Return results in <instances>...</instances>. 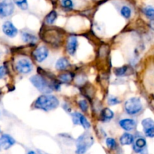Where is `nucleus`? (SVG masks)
Returning a JSON list of instances; mask_svg holds the SVG:
<instances>
[{"mask_svg": "<svg viewBox=\"0 0 154 154\" xmlns=\"http://www.w3.org/2000/svg\"><path fill=\"white\" fill-rule=\"evenodd\" d=\"M59 105V100L54 95H41L35 102V108L45 111H50L57 108Z\"/></svg>", "mask_w": 154, "mask_h": 154, "instance_id": "nucleus-1", "label": "nucleus"}, {"mask_svg": "<svg viewBox=\"0 0 154 154\" xmlns=\"http://www.w3.org/2000/svg\"><path fill=\"white\" fill-rule=\"evenodd\" d=\"M93 137L89 133H84L80 136L76 143V154L86 153L89 148L93 144Z\"/></svg>", "mask_w": 154, "mask_h": 154, "instance_id": "nucleus-2", "label": "nucleus"}, {"mask_svg": "<svg viewBox=\"0 0 154 154\" xmlns=\"http://www.w3.org/2000/svg\"><path fill=\"white\" fill-rule=\"evenodd\" d=\"M30 82L38 90L43 92V93H50L54 90L53 85H51L42 75H32L30 78Z\"/></svg>", "mask_w": 154, "mask_h": 154, "instance_id": "nucleus-3", "label": "nucleus"}, {"mask_svg": "<svg viewBox=\"0 0 154 154\" xmlns=\"http://www.w3.org/2000/svg\"><path fill=\"white\" fill-rule=\"evenodd\" d=\"M125 110L130 115H135L142 110V104L139 98H132L125 103Z\"/></svg>", "mask_w": 154, "mask_h": 154, "instance_id": "nucleus-4", "label": "nucleus"}, {"mask_svg": "<svg viewBox=\"0 0 154 154\" xmlns=\"http://www.w3.org/2000/svg\"><path fill=\"white\" fill-rule=\"evenodd\" d=\"M14 5L11 0H4L0 2V18H7L13 14Z\"/></svg>", "mask_w": 154, "mask_h": 154, "instance_id": "nucleus-5", "label": "nucleus"}, {"mask_svg": "<svg viewBox=\"0 0 154 154\" xmlns=\"http://www.w3.org/2000/svg\"><path fill=\"white\" fill-rule=\"evenodd\" d=\"M16 69L20 73H29L32 70V63L29 59L22 58L16 63Z\"/></svg>", "mask_w": 154, "mask_h": 154, "instance_id": "nucleus-6", "label": "nucleus"}, {"mask_svg": "<svg viewBox=\"0 0 154 154\" xmlns=\"http://www.w3.org/2000/svg\"><path fill=\"white\" fill-rule=\"evenodd\" d=\"M2 31L5 33V35L10 38L15 37L18 33L17 29L15 27V26L11 21H5L2 24Z\"/></svg>", "mask_w": 154, "mask_h": 154, "instance_id": "nucleus-7", "label": "nucleus"}, {"mask_svg": "<svg viewBox=\"0 0 154 154\" xmlns=\"http://www.w3.org/2000/svg\"><path fill=\"white\" fill-rule=\"evenodd\" d=\"M33 57L36 61L43 62L48 57V50L46 47L40 46L36 48L33 52Z\"/></svg>", "mask_w": 154, "mask_h": 154, "instance_id": "nucleus-8", "label": "nucleus"}, {"mask_svg": "<svg viewBox=\"0 0 154 154\" xmlns=\"http://www.w3.org/2000/svg\"><path fill=\"white\" fill-rule=\"evenodd\" d=\"M0 140H1L2 147L4 149H8L15 143L14 139L8 134H2L1 138H0Z\"/></svg>", "mask_w": 154, "mask_h": 154, "instance_id": "nucleus-9", "label": "nucleus"}, {"mask_svg": "<svg viewBox=\"0 0 154 154\" xmlns=\"http://www.w3.org/2000/svg\"><path fill=\"white\" fill-rule=\"evenodd\" d=\"M78 39L75 36H72L69 38L67 41V51L71 55H74L76 52L77 48H78Z\"/></svg>", "mask_w": 154, "mask_h": 154, "instance_id": "nucleus-10", "label": "nucleus"}, {"mask_svg": "<svg viewBox=\"0 0 154 154\" xmlns=\"http://www.w3.org/2000/svg\"><path fill=\"white\" fill-rule=\"evenodd\" d=\"M120 127L126 131H131L133 130L136 126V122L132 119H123L119 122Z\"/></svg>", "mask_w": 154, "mask_h": 154, "instance_id": "nucleus-11", "label": "nucleus"}, {"mask_svg": "<svg viewBox=\"0 0 154 154\" xmlns=\"http://www.w3.org/2000/svg\"><path fill=\"white\" fill-rule=\"evenodd\" d=\"M146 145H147V142L145 139L140 137L135 140V144L133 145V149L136 152H142L143 149L145 147Z\"/></svg>", "mask_w": 154, "mask_h": 154, "instance_id": "nucleus-12", "label": "nucleus"}, {"mask_svg": "<svg viewBox=\"0 0 154 154\" xmlns=\"http://www.w3.org/2000/svg\"><path fill=\"white\" fill-rule=\"evenodd\" d=\"M120 141L122 145H130L134 142V136L129 133H124L120 137Z\"/></svg>", "mask_w": 154, "mask_h": 154, "instance_id": "nucleus-13", "label": "nucleus"}, {"mask_svg": "<svg viewBox=\"0 0 154 154\" xmlns=\"http://www.w3.org/2000/svg\"><path fill=\"white\" fill-rule=\"evenodd\" d=\"M114 114L111 110L109 108H105L101 113V117H102V120L104 122H108L111 119H113Z\"/></svg>", "mask_w": 154, "mask_h": 154, "instance_id": "nucleus-14", "label": "nucleus"}, {"mask_svg": "<svg viewBox=\"0 0 154 154\" xmlns=\"http://www.w3.org/2000/svg\"><path fill=\"white\" fill-rule=\"evenodd\" d=\"M69 60L66 58H60L57 61V63H56V68L58 70H63V69H66V68L69 66Z\"/></svg>", "mask_w": 154, "mask_h": 154, "instance_id": "nucleus-15", "label": "nucleus"}, {"mask_svg": "<svg viewBox=\"0 0 154 154\" xmlns=\"http://www.w3.org/2000/svg\"><path fill=\"white\" fill-rule=\"evenodd\" d=\"M22 39L24 42L29 43H35L37 42V37L35 35L25 32L22 33Z\"/></svg>", "mask_w": 154, "mask_h": 154, "instance_id": "nucleus-16", "label": "nucleus"}, {"mask_svg": "<svg viewBox=\"0 0 154 154\" xmlns=\"http://www.w3.org/2000/svg\"><path fill=\"white\" fill-rule=\"evenodd\" d=\"M74 78V74L72 72H66V73L60 74L59 75V79L64 83H69L72 81Z\"/></svg>", "mask_w": 154, "mask_h": 154, "instance_id": "nucleus-17", "label": "nucleus"}, {"mask_svg": "<svg viewBox=\"0 0 154 154\" xmlns=\"http://www.w3.org/2000/svg\"><path fill=\"white\" fill-rule=\"evenodd\" d=\"M57 18V14L55 11H52L50 12L45 18V21L48 24H53Z\"/></svg>", "mask_w": 154, "mask_h": 154, "instance_id": "nucleus-18", "label": "nucleus"}, {"mask_svg": "<svg viewBox=\"0 0 154 154\" xmlns=\"http://www.w3.org/2000/svg\"><path fill=\"white\" fill-rule=\"evenodd\" d=\"M141 125H142L144 130L153 128H154V120L150 118H147V119H143L142 122H141Z\"/></svg>", "mask_w": 154, "mask_h": 154, "instance_id": "nucleus-19", "label": "nucleus"}, {"mask_svg": "<svg viewBox=\"0 0 154 154\" xmlns=\"http://www.w3.org/2000/svg\"><path fill=\"white\" fill-rule=\"evenodd\" d=\"M143 12L147 18H154V7L147 6L143 9Z\"/></svg>", "mask_w": 154, "mask_h": 154, "instance_id": "nucleus-20", "label": "nucleus"}, {"mask_svg": "<svg viewBox=\"0 0 154 154\" xmlns=\"http://www.w3.org/2000/svg\"><path fill=\"white\" fill-rule=\"evenodd\" d=\"M13 1L18 7H20L23 10H26L28 8L27 0H13Z\"/></svg>", "mask_w": 154, "mask_h": 154, "instance_id": "nucleus-21", "label": "nucleus"}, {"mask_svg": "<svg viewBox=\"0 0 154 154\" xmlns=\"http://www.w3.org/2000/svg\"><path fill=\"white\" fill-rule=\"evenodd\" d=\"M120 13L125 18H129L131 16V9L128 6H123L120 10Z\"/></svg>", "mask_w": 154, "mask_h": 154, "instance_id": "nucleus-22", "label": "nucleus"}, {"mask_svg": "<svg viewBox=\"0 0 154 154\" xmlns=\"http://www.w3.org/2000/svg\"><path fill=\"white\" fill-rule=\"evenodd\" d=\"M106 145L109 149H115L116 146H117V143H116V140L114 138H111V137H108L106 139Z\"/></svg>", "mask_w": 154, "mask_h": 154, "instance_id": "nucleus-23", "label": "nucleus"}, {"mask_svg": "<svg viewBox=\"0 0 154 154\" xmlns=\"http://www.w3.org/2000/svg\"><path fill=\"white\" fill-rule=\"evenodd\" d=\"M126 70H127V66H123L122 67L116 68L114 69V73L116 74V75L117 76H120V75H123L125 73H126Z\"/></svg>", "mask_w": 154, "mask_h": 154, "instance_id": "nucleus-24", "label": "nucleus"}, {"mask_svg": "<svg viewBox=\"0 0 154 154\" xmlns=\"http://www.w3.org/2000/svg\"><path fill=\"white\" fill-rule=\"evenodd\" d=\"M80 124H81L84 128H90V123L88 122L87 118L84 116H83L82 114L81 115V117H80Z\"/></svg>", "mask_w": 154, "mask_h": 154, "instance_id": "nucleus-25", "label": "nucleus"}, {"mask_svg": "<svg viewBox=\"0 0 154 154\" xmlns=\"http://www.w3.org/2000/svg\"><path fill=\"white\" fill-rule=\"evenodd\" d=\"M61 5L65 8L72 9L73 8V2L72 0H61Z\"/></svg>", "mask_w": 154, "mask_h": 154, "instance_id": "nucleus-26", "label": "nucleus"}, {"mask_svg": "<svg viewBox=\"0 0 154 154\" xmlns=\"http://www.w3.org/2000/svg\"><path fill=\"white\" fill-rule=\"evenodd\" d=\"M79 107L81 109V110L84 112H86L87 110H88V104H87V101L85 100H82V101H80L79 103Z\"/></svg>", "mask_w": 154, "mask_h": 154, "instance_id": "nucleus-27", "label": "nucleus"}, {"mask_svg": "<svg viewBox=\"0 0 154 154\" xmlns=\"http://www.w3.org/2000/svg\"><path fill=\"white\" fill-rule=\"evenodd\" d=\"M81 113H72V118H73V122L75 125L80 124V117H81Z\"/></svg>", "mask_w": 154, "mask_h": 154, "instance_id": "nucleus-28", "label": "nucleus"}, {"mask_svg": "<svg viewBox=\"0 0 154 154\" xmlns=\"http://www.w3.org/2000/svg\"><path fill=\"white\" fill-rule=\"evenodd\" d=\"M119 103H120V101L117 99V98H115V97H111V98L108 99V104L110 105H116V104H119Z\"/></svg>", "mask_w": 154, "mask_h": 154, "instance_id": "nucleus-29", "label": "nucleus"}, {"mask_svg": "<svg viewBox=\"0 0 154 154\" xmlns=\"http://www.w3.org/2000/svg\"><path fill=\"white\" fill-rule=\"evenodd\" d=\"M145 135L148 137H154V128L144 130Z\"/></svg>", "mask_w": 154, "mask_h": 154, "instance_id": "nucleus-30", "label": "nucleus"}, {"mask_svg": "<svg viewBox=\"0 0 154 154\" xmlns=\"http://www.w3.org/2000/svg\"><path fill=\"white\" fill-rule=\"evenodd\" d=\"M6 73V69L4 66H0V79L2 78Z\"/></svg>", "mask_w": 154, "mask_h": 154, "instance_id": "nucleus-31", "label": "nucleus"}, {"mask_svg": "<svg viewBox=\"0 0 154 154\" xmlns=\"http://www.w3.org/2000/svg\"><path fill=\"white\" fill-rule=\"evenodd\" d=\"M150 27L152 30H154V19L152 20V21L150 22Z\"/></svg>", "mask_w": 154, "mask_h": 154, "instance_id": "nucleus-32", "label": "nucleus"}, {"mask_svg": "<svg viewBox=\"0 0 154 154\" xmlns=\"http://www.w3.org/2000/svg\"><path fill=\"white\" fill-rule=\"evenodd\" d=\"M38 152H39V154H49V153H48V152H44V151L40 150V149H38Z\"/></svg>", "mask_w": 154, "mask_h": 154, "instance_id": "nucleus-33", "label": "nucleus"}, {"mask_svg": "<svg viewBox=\"0 0 154 154\" xmlns=\"http://www.w3.org/2000/svg\"><path fill=\"white\" fill-rule=\"evenodd\" d=\"M28 154H37V153H35V152H34V151L31 150L28 152Z\"/></svg>", "mask_w": 154, "mask_h": 154, "instance_id": "nucleus-34", "label": "nucleus"}, {"mask_svg": "<svg viewBox=\"0 0 154 154\" xmlns=\"http://www.w3.org/2000/svg\"><path fill=\"white\" fill-rule=\"evenodd\" d=\"M1 147H2V145H1V140H0V150H1Z\"/></svg>", "mask_w": 154, "mask_h": 154, "instance_id": "nucleus-35", "label": "nucleus"}, {"mask_svg": "<svg viewBox=\"0 0 154 154\" xmlns=\"http://www.w3.org/2000/svg\"><path fill=\"white\" fill-rule=\"evenodd\" d=\"M0 132H1V129H0Z\"/></svg>", "mask_w": 154, "mask_h": 154, "instance_id": "nucleus-36", "label": "nucleus"}, {"mask_svg": "<svg viewBox=\"0 0 154 154\" xmlns=\"http://www.w3.org/2000/svg\"><path fill=\"white\" fill-rule=\"evenodd\" d=\"M153 98H154V95H153Z\"/></svg>", "mask_w": 154, "mask_h": 154, "instance_id": "nucleus-37", "label": "nucleus"}]
</instances>
